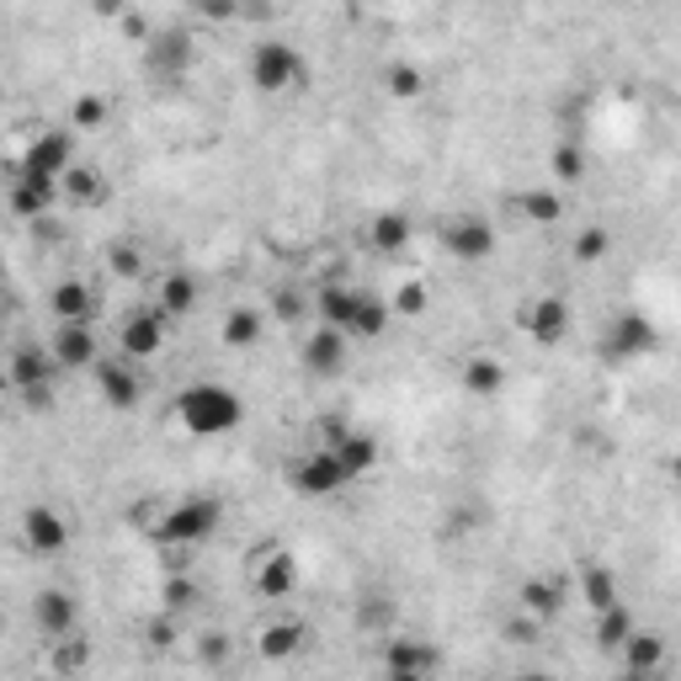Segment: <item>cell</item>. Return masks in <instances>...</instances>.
I'll use <instances>...</instances> for the list:
<instances>
[{"label":"cell","instance_id":"4fadbf2b","mask_svg":"<svg viewBox=\"0 0 681 681\" xmlns=\"http://www.w3.org/2000/svg\"><path fill=\"white\" fill-rule=\"evenodd\" d=\"M22 537L32 554H65V543H70V522L59 516L53 506H32L22 516Z\"/></svg>","mask_w":681,"mask_h":681},{"label":"cell","instance_id":"8d00e7d4","mask_svg":"<svg viewBox=\"0 0 681 681\" xmlns=\"http://www.w3.org/2000/svg\"><path fill=\"white\" fill-rule=\"evenodd\" d=\"M608 250H612V229H602V224H585L581 235H575V261L581 267H596Z\"/></svg>","mask_w":681,"mask_h":681},{"label":"cell","instance_id":"484cf974","mask_svg":"<svg viewBox=\"0 0 681 681\" xmlns=\"http://www.w3.org/2000/svg\"><path fill=\"white\" fill-rule=\"evenodd\" d=\"M155 304H160L170 319L193 315V309H197V277H193V272H166V277H160V298H155Z\"/></svg>","mask_w":681,"mask_h":681},{"label":"cell","instance_id":"7a4b0ae2","mask_svg":"<svg viewBox=\"0 0 681 681\" xmlns=\"http://www.w3.org/2000/svg\"><path fill=\"white\" fill-rule=\"evenodd\" d=\"M245 75H250V86L261 97H283V91H304L309 86V59L293 49V43H283V38H267V43L250 49Z\"/></svg>","mask_w":681,"mask_h":681},{"label":"cell","instance_id":"f546056e","mask_svg":"<svg viewBox=\"0 0 681 681\" xmlns=\"http://www.w3.org/2000/svg\"><path fill=\"white\" fill-rule=\"evenodd\" d=\"M384 91H389L394 101L426 97V70L411 65V59H394V65H384Z\"/></svg>","mask_w":681,"mask_h":681},{"label":"cell","instance_id":"d6986e66","mask_svg":"<svg viewBox=\"0 0 681 681\" xmlns=\"http://www.w3.org/2000/svg\"><path fill=\"white\" fill-rule=\"evenodd\" d=\"M32 623H38V633L43 639H70V629H75V602L65 596V591H43L38 602H32Z\"/></svg>","mask_w":681,"mask_h":681},{"label":"cell","instance_id":"8992f818","mask_svg":"<svg viewBox=\"0 0 681 681\" xmlns=\"http://www.w3.org/2000/svg\"><path fill=\"white\" fill-rule=\"evenodd\" d=\"M53 373H65V367H59L53 352L43 357V346H17L11 352V389L22 394L32 411H43L53 399Z\"/></svg>","mask_w":681,"mask_h":681},{"label":"cell","instance_id":"4dcf8cb0","mask_svg":"<svg viewBox=\"0 0 681 681\" xmlns=\"http://www.w3.org/2000/svg\"><path fill=\"white\" fill-rule=\"evenodd\" d=\"M549 170L560 176L564 187H581L585 170H591V160H585V145H575V139H560V145L549 149Z\"/></svg>","mask_w":681,"mask_h":681},{"label":"cell","instance_id":"ee69618b","mask_svg":"<svg viewBox=\"0 0 681 681\" xmlns=\"http://www.w3.org/2000/svg\"><path fill=\"white\" fill-rule=\"evenodd\" d=\"M671 480H677V485H681V458H677V463H671Z\"/></svg>","mask_w":681,"mask_h":681},{"label":"cell","instance_id":"ffe728a7","mask_svg":"<svg viewBox=\"0 0 681 681\" xmlns=\"http://www.w3.org/2000/svg\"><path fill=\"white\" fill-rule=\"evenodd\" d=\"M623 671H633V677H650V671H660L665 665V639L650 629H633L629 639H623Z\"/></svg>","mask_w":681,"mask_h":681},{"label":"cell","instance_id":"d590c367","mask_svg":"<svg viewBox=\"0 0 681 681\" xmlns=\"http://www.w3.org/2000/svg\"><path fill=\"white\" fill-rule=\"evenodd\" d=\"M59 187H65V197H70V203H101V197H107V187H101V170L80 166V160L65 170V181H59Z\"/></svg>","mask_w":681,"mask_h":681},{"label":"cell","instance_id":"ac0fdd59","mask_svg":"<svg viewBox=\"0 0 681 681\" xmlns=\"http://www.w3.org/2000/svg\"><path fill=\"white\" fill-rule=\"evenodd\" d=\"M325 447H336V458H340V468L352 474V485L378 468V442L367 437V432H357V426H346V432H340L336 442H325Z\"/></svg>","mask_w":681,"mask_h":681},{"label":"cell","instance_id":"1f68e13d","mask_svg":"<svg viewBox=\"0 0 681 681\" xmlns=\"http://www.w3.org/2000/svg\"><path fill=\"white\" fill-rule=\"evenodd\" d=\"M581 596H585V608L591 612H602L618 602V575H612L608 564H585L581 570Z\"/></svg>","mask_w":681,"mask_h":681},{"label":"cell","instance_id":"3957f363","mask_svg":"<svg viewBox=\"0 0 681 681\" xmlns=\"http://www.w3.org/2000/svg\"><path fill=\"white\" fill-rule=\"evenodd\" d=\"M219 533V506L214 501H181L155 522V543L160 549H197Z\"/></svg>","mask_w":681,"mask_h":681},{"label":"cell","instance_id":"6da1fadb","mask_svg":"<svg viewBox=\"0 0 681 681\" xmlns=\"http://www.w3.org/2000/svg\"><path fill=\"white\" fill-rule=\"evenodd\" d=\"M245 421V399L224 384H187L176 394V426L187 437H229Z\"/></svg>","mask_w":681,"mask_h":681},{"label":"cell","instance_id":"9c48e42d","mask_svg":"<svg viewBox=\"0 0 681 681\" xmlns=\"http://www.w3.org/2000/svg\"><path fill=\"white\" fill-rule=\"evenodd\" d=\"M570 325H575V315H570V298H560V293H543V298H533V304L522 309V330H527V340H537V346L570 340Z\"/></svg>","mask_w":681,"mask_h":681},{"label":"cell","instance_id":"5b68a950","mask_svg":"<svg viewBox=\"0 0 681 681\" xmlns=\"http://www.w3.org/2000/svg\"><path fill=\"white\" fill-rule=\"evenodd\" d=\"M655 352V319L639 315V309H618L608 319V330H602V357L608 363H639V357H650Z\"/></svg>","mask_w":681,"mask_h":681},{"label":"cell","instance_id":"277c9868","mask_svg":"<svg viewBox=\"0 0 681 681\" xmlns=\"http://www.w3.org/2000/svg\"><path fill=\"white\" fill-rule=\"evenodd\" d=\"M288 485L298 490V495H309V501H325V495H340V490L352 485V474L340 468L336 447L319 442L315 453H304V458L288 463Z\"/></svg>","mask_w":681,"mask_h":681},{"label":"cell","instance_id":"44dd1931","mask_svg":"<svg viewBox=\"0 0 681 681\" xmlns=\"http://www.w3.org/2000/svg\"><path fill=\"white\" fill-rule=\"evenodd\" d=\"M261 330H267V315H261L256 304H235V309L224 315L219 340L229 346V352H250V346L261 340Z\"/></svg>","mask_w":681,"mask_h":681},{"label":"cell","instance_id":"f1b7e54d","mask_svg":"<svg viewBox=\"0 0 681 681\" xmlns=\"http://www.w3.org/2000/svg\"><path fill=\"white\" fill-rule=\"evenodd\" d=\"M49 304H53V315H59V319H91V315H97V293L86 288L80 277H70V283H59Z\"/></svg>","mask_w":681,"mask_h":681},{"label":"cell","instance_id":"836d02e7","mask_svg":"<svg viewBox=\"0 0 681 681\" xmlns=\"http://www.w3.org/2000/svg\"><path fill=\"white\" fill-rule=\"evenodd\" d=\"M309 639V629L304 623H272V629H261V655L267 660H288V655H298V644Z\"/></svg>","mask_w":681,"mask_h":681},{"label":"cell","instance_id":"e0dca14e","mask_svg":"<svg viewBox=\"0 0 681 681\" xmlns=\"http://www.w3.org/2000/svg\"><path fill=\"white\" fill-rule=\"evenodd\" d=\"M298 591V560L288 549H267L256 564V596H293Z\"/></svg>","mask_w":681,"mask_h":681},{"label":"cell","instance_id":"74e56055","mask_svg":"<svg viewBox=\"0 0 681 681\" xmlns=\"http://www.w3.org/2000/svg\"><path fill=\"white\" fill-rule=\"evenodd\" d=\"M389 304H394V315H405V319L426 315V288H421V283H405V288L394 293Z\"/></svg>","mask_w":681,"mask_h":681},{"label":"cell","instance_id":"4316f807","mask_svg":"<svg viewBox=\"0 0 681 681\" xmlns=\"http://www.w3.org/2000/svg\"><path fill=\"white\" fill-rule=\"evenodd\" d=\"M522 608L533 612L537 623L560 618V608H564V581H543V575H533V581H522Z\"/></svg>","mask_w":681,"mask_h":681},{"label":"cell","instance_id":"83f0119b","mask_svg":"<svg viewBox=\"0 0 681 681\" xmlns=\"http://www.w3.org/2000/svg\"><path fill=\"white\" fill-rule=\"evenodd\" d=\"M367 240H373V250H384V256H399L405 245H411V214H378V219L367 224Z\"/></svg>","mask_w":681,"mask_h":681},{"label":"cell","instance_id":"f35d334b","mask_svg":"<svg viewBox=\"0 0 681 681\" xmlns=\"http://www.w3.org/2000/svg\"><path fill=\"white\" fill-rule=\"evenodd\" d=\"M70 122H75V128H101V122H107V101H101V97H80V101H75V112H70Z\"/></svg>","mask_w":681,"mask_h":681},{"label":"cell","instance_id":"9a60e30c","mask_svg":"<svg viewBox=\"0 0 681 681\" xmlns=\"http://www.w3.org/2000/svg\"><path fill=\"white\" fill-rule=\"evenodd\" d=\"M134 357H112V363H97V389H101V399L112 405V411H134L139 405V373H134Z\"/></svg>","mask_w":681,"mask_h":681},{"label":"cell","instance_id":"60d3db41","mask_svg":"<svg viewBox=\"0 0 681 681\" xmlns=\"http://www.w3.org/2000/svg\"><path fill=\"white\" fill-rule=\"evenodd\" d=\"M59 644H65V650H59V671H75V665H86V655H91L86 639H59Z\"/></svg>","mask_w":681,"mask_h":681},{"label":"cell","instance_id":"cb8c5ba5","mask_svg":"<svg viewBox=\"0 0 681 681\" xmlns=\"http://www.w3.org/2000/svg\"><path fill=\"white\" fill-rule=\"evenodd\" d=\"M506 384L511 378H506V363H501V357H468V363H463V389L480 394V399H495Z\"/></svg>","mask_w":681,"mask_h":681},{"label":"cell","instance_id":"2e32d148","mask_svg":"<svg viewBox=\"0 0 681 681\" xmlns=\"http://www.w3.org/2000/svg\"><path fill=\"white\" fill-rule=\"evenodd\" d=\"M442 660L432 644H421V639H394L389 650H384V671H389L394 681H415L426 677V671H437Z\"/></svg>","mask_w":681,"mask_h":681},{"label":"cell","instance_id":"8fae6325","mask_svg":"<svg viewBox=\"0 0 681 681\" xmlns=\"http://www.w3.org/2000/svg\"><path fill=\"white\" fill-rule=\"evenodd\" d=\"M346 363H352V336L319 319V330L304 340V367L315 378H336V373H346Z\"/></svg>","mask_w":681,"mask_h":681},{"label":"cell","instance_id":"ab89813d","mask_svg":"<svg viewBox=\"0 0 681 681\" xmlns=\"http://www.w3.org/2000/svg\"><path fill=\"white\" fill-rule=\"evenodd\" d=\"M197 596V585L187 575H166V608H187Z\"/></svg>","mask_w":681,"mask_h":681},{"label":"cell","instance_id":"7c38bea8","mask_svg":"<svg viewBox=\"0 0 681 681\" xmlns=\"http://www.w3.org/2000/svg\"><path fill=\"white\" fill-rule=\"evenodd\" d=\"M166 309L155 304V309H134V315L122 319V357H134V363H145V357H155L160 346H166Z\"/></svg>","mask_w":681,"mask_h":681},{"label":"cell","instance_id":"30bf717a","mask_svg":"<svg viewBox=\"0 0 681 681\" xmlns=\"http://www.w3.org/2000/svg\"><path fill=\"white\" fill-rule=\"evenodd\" d=\"M49 352L59 357L65 373H86V367H97V330H91V319H59Z\"/></svg>","mask_w":681,"mask_h":681},{"label":"cell","instance_id":"b9f144b4","mask_svg":"<svg viewBox=\"0 0 681 681\" xmlns=\"http://www.w3.org/2000/svg\"><path fill=\"white\" fill-rule=\"evenodd\" d=\"M197 11H203V17H235V0H197Z\"/></svg>","mask_w":681,"mask_h":681},{"label":"cell","instance_id":"e575fe53","mask_svg":"<svg viewBox=\"0 0 681 681\" xmlns=\"http://www.w3.org/2000/svg\"><path fill=\"white\" fill-rule=\"evenodd\" d=\"M629 633H633V618L623 602H612V608L596 612V644H602V650H623Z\"/></svg>","mask_w":681,"mask_h":681},{"label":"cell","instance_id":"603a6c76","mask_svg":"<svg viewBox=\"0 0 681 681\" xmlns=\"http://www.w3.org/2000/svg\"><path fill=\"white\" fill-rule=\"evenodd\" d=\"M53 197H59V181H43V176H22V170H17V181H11V208H17L22 219L49 214Z\"/></svg>","mask_w":681,"mask_h":681},{"label":"cell","instance_id":"7402d4cb","mask_svg":"<svg viewBox=\"0 0 681 681\" xmlns=\"http://www.w3.org/2000/svg\"><path fill=\"white\" fill-rule=\"evenodd\" d=\"M363 298H367L363 288H325V293L315 298V309H319V319H325V325H336V330H346V336H352V325H357V309H363Z\"/></svg>","mask_w":681,"mask_h":681},{"label":"cell","instance_id":"ba28073f","mask_svg":"<svg viewBox=\"0 0 681 681\" xmlns=\"http://www.w3.org/2000/svg\"><path fill=\"white\" fill-rule=\"evenodd\" d=\"M442 250L458 261H490L495 256V224L485 214H453L442 224Z\"/></svg>","mask_w":681,"mask_h":681},{"label":"cell","instance_id":"7bdbcfd3","mask_svg":"<svg viewBox=\"0 0 681 681\" xmlns=\"http://www.w3.org/2000/svg\"><path fill=\"white\" fill-rule=\"evenodd\" d=\"M112 267L134 277V272H139V256H134V250H118V256H112Z\"/></svg>","mask_w":681,"mask_h":681},{"label":"cell","instance_id":"d4e9b609","mask_svg":"<svg viewBox=\"0 0 681 681\" xmlns=\"http://www.w3.org/2000/svg\"><path fill=\"white\" fill-rule=\"evenodd\" d=\"M511 208L527 224H560L564 219V197L554 193V187H527V193L511 197Z\"/></svg>","mask_w":681,"mask_h":681},{"label":"cell","instance_id":"d6a6232c","mask_svg":"<svg viewBox=\"0 0 681 681\" xmlns=\"http://www.w3.org/2000/svg\"><path fill=\"white\" fill-rule=\"evenodd\" d=\"M389 319H394V304H389V298L367 293L363 309H357V325H352V340H378L384 330H389Z\"/></svg>","mask_w":681,"mask_h":681},{"label":"cell","instance_id":"5bb4252c","mask_svg":"<svg viewBox=\"0 0 681 681\" xmlns=\"http://www.w3.org/2000/svg\"><path fill=\"white\" fill-rule=\"evenodd\" d=\"M145 65L160 75V80L187 75V65H193V38H187V32H155L145 43Z\"/></svg>","mask_w":681,"mask_h":681},{"label":"cell","instance_id":"52a82bcc","mask_svg":"<svg viewBox=\"0 0 681 681\" xmlns=\"http://www.w3.org/2000/svg\"><path fill=\"white\" fill-rule=\"evenodd\" d=\"M75 166V134L70 128H43L22 155V176H43V181H65V170Z\"/></svg>","mask_w":681,"mask_h":681}]
</instances>
